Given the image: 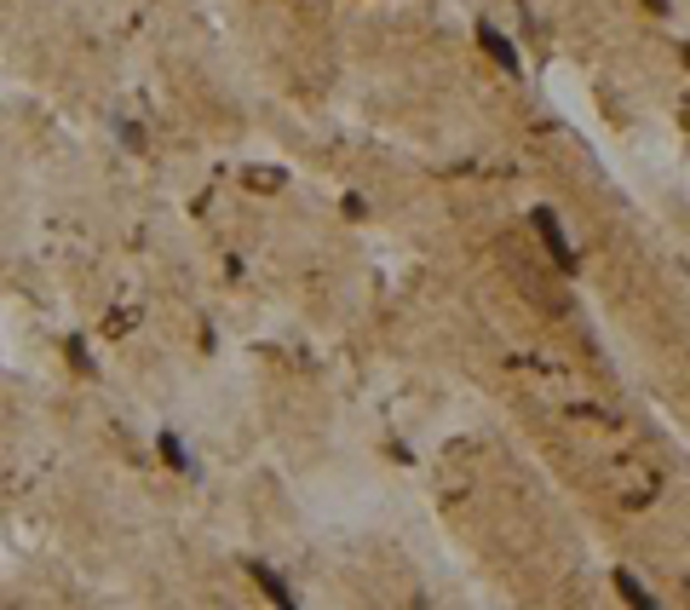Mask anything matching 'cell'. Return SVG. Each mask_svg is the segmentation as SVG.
<instances>
[{
  "instance_id": "cell-1",
  "label": "cell",
  "mask_w": 690,
  "mask_h": 610,
  "mask_svg": "<svg viewBox=\"0 0 690 610\" xmlns=\"http://www.w3.org/2000/svg\"><path fill=\"white\" fill-rule=\"evenodd\" d=\"M529 225H535V236L547 242V259L558 265V271H564V277H570V271L581 265V259H575L570 236H564V225H558V213H552V208H535V213H529Z\"/></svg>"
},
{
  "instance_id": "cell-5",
  "label": "cell",
  "mask_w": 690,
  "mask_h": 610,
  "mask_svg": "<svg viewBox=\"0 0 690 610\" xmlns=\"http://www.w3.org/2000/svg\"><path fill=\"white\" fill-rule=\"evenodd\" d=\"M156 449H161V461H167V467L190 472V455H184V438H179V432H161V438H156Z\"/></svg>"
},
{
  "instance_id": "cell-4",
  "label": "cell",
  "mask_w": 690,
  "mask_h": 610,
  "mask_svg": "<svg viewBox=\"0 0 690 610\" xmlns=\"http://www.w3.org/2000/svg\"><path fill=\"white\" fill-rule=\"evenodd\" d=\"M610 582H616V599H627V605H633V610H656V599L644 593V582H639V576H633V570H616Z\"/></svg>"
},
{
  "instance_id": "cell-3",
  "label": "cell",
  "mask_w": 690,
  "mask_h": 610,
  "mask_svg": "<svg viewBox=\"0 0 690 610\" xmlns=\"http://www.w3.org/2000/svg\"><path fill=\"white\" fill-rule=\"evenodd\" d=\"M248 576H253V582H259V593H265V599H271V605H282V610H294V593H288V582H282V576H276L271 564H253V559H248Z\"/></svg>"
},
{
  "instance_id": "cell-2",
  "label": "cell",
  "mask_w": 690,
  "mask_h": 610,
  "mask_svg": "<svg viewBox=\"0 0 690 610\" xmlns=\"http://www.w3.org/2000/svg\"><path fill=\"white\" fill-rule=\"evenodd\" d=\"M472 35H478V52H483V58H489V64H495V70H501V75H518V70H524V58H518V47H512V41H506V35H501V29H495V24H478V29H472Z\"/></svg>"
},
{
  "instance_id": "cell-7",
  "label": "cell",
  "mask_w": 690,
  "mask_h": 610,
  "mask_svg": "<svg viewBox=\"0 0 690 610\" xmlns=\"http://www.w3.org/2000/svg\"><path fill=\"white\" fill-rule=\"evenodd\" d=\"M69 357H75V369H81V375H92V357H87V346H81V340H69Z\"/></svg>"
},
{
  "instance_id": "cell-9",
  "label": "cell",
  "mask_w": 690,
  "mask_h": 610,
  "mask_svg": "<svg viewBox=\"0 0 690 610\" xmlns=\"http://www.w3.org/2000/svg\"><path fill=\"white\" fill-rule=\"evenodd\" d=\"M644 12H656V18H667V12H673V0H639Z\"/></svg>"
},
{
  "instance_id": "cell-8",
  "label": "cell",
  "mask_w": 690,
  "mask_h": 610,
  "mask_svg": "<svg viewBox=\"0 0 690 610\" xmlns=\"http://www.w3.org/2000/svg\"><path fill=\"white\" fill-rule=\"evenodd\" d=\"M340 208L351 213V219H368V202H363V196H340Z\"/></svg>"
},
{
  "instance_id": "cell-6",
  "label": "cell",
  "mask_w": 690,
  "mask_h": 610,
  "mask_svg": "<svg viewBox=\"0 0 690 610\" xmlns=\"http://www.w3.org/2000/svg\"><path fill=\"white\" fill-rule=\"evenodd\" d=\"M242 179H248V190H282V185H288V179H282V167H248Z\"/></svg>"
},
{
  "instance_id": "cell-10",
  "label": "cell",
  "mask_w": 690,
  "mask_h": 610,
  "mask_svg": "<svg viewBox=\"0 0 690 610\" xmlns=\"http://www.w3.org/2000/svg\"><path fill=\"white\" fill-rule=\"evenodd\" d=\"M679 58H685V70H690V41H685V47H679Z\"/></svg>"
}]
</instances>
